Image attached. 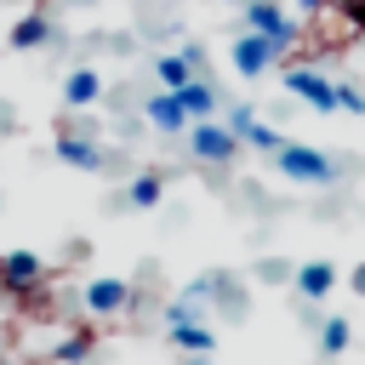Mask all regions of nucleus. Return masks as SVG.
<instances>
[{
    "instance_id": "nucleus-14",
    "label": "nucleus",
    "mask_w": 365,
    "mask_h": 365,
    "mask_svg": "<svg viewBox=\"0 0 365 365\" xmlns=\"http://www.w3.org/2000/svg\"><path fill=\"white\" fill-rule=\"evenodd\" d=\"M97 97H103V74L97 68H74L63 80V108H91Z\"/></svg>"
},
{
    "instance_id": "nucleus-23",
    "label": "nucleus",
    "mask_w": 365,
    "mask_h": 365,
    "mask_svg": "<svg viewBox=\"0 0 365 365\" xmlns=\"http://www.w3.org/2000/svg\"><path fill=\"white\" fill-rule=\"evenodd\" d=\"M297 6H302V11H308V17H319V11H331V6H336V0H297Z\"/></svg>"
},
{
    "instance_id": "nucleus-2",
    "label": "nucleus",
    "mask_w": 365,
    "mask_h": 365,
    "mask_svg": "<svg viewBox=\"0 0 365 365\" xmlns=\"http://www.w3.org/2000/svg\"><path fill=\"white\" fill-rule=\"evenodd\" d=\"M131 279H120V274H91L86 285H80V308L91 314V319H120L125 308H131Z\"/></svg>"
},
{
    "instance_id": "nucleus-16",
    "label": "nucleus",
    "mask_w": 365,
    "mask_h": 365,
    "mask_svg": "<svg viewBox=\"0 0 365 365\" xmlns=\"http://www.w3.org/2000/svg\"><path fill=\"white\" fill-rule=\"evenodd\" d=\"M177 354H217V331L211 325H165Z\"/></svg>"
},
{
    "instance_id": "nucleus-10",
    "label": "nucleus",
    "mask_w": 365,
    "mask_h": 365,
    "mask_svg": "<svg viewBox=\"0 0 365 365\" xmlns=\"http://www.w3.org/2000/svg\"><path fill=\"white\" fill-rule=\"evenodd\" d=\"M177 103H182L188 125H194V120H217V86H211V74H194V80L177 91Z\"/></svg>"
},
{
    "instance_id": "nucleus-28",
    "label": "nucleus",
    "mask_w": 365,
    "mask_h": 365,
    "mask_svg": "<svg viewBox=\"0 0 365 365\" xmlns=\"http://www.w3.org/2000/svg\"><path fill=\"white\" fill-rule=\"evenodd\" d=\"M0 6H6V0H0Z\"/></svg>"
},
{
    "instance_id": "nucleus-27",
    "label": "nucleus",
    "mask_w": 365,
    "mask_h": 365,
    "mask_svg": "<svg viewBox=\"0 0 365 365\" xmlns=\"http://www.w3.org/2000/svg\"><path fill=\"white\" fill-rule=\"evenodd\" d=\"M34 365H51V359H34Z\"/></svg>"
},
{
    "instance_id": "nucleus-12",
    "label": "nucleus",
    "mask_w": 365,
    "mask_h": 365,
    "mask_svg": "<svg viewBox=\"0 0 365 365\" xmlns=\"http://www.w3.org/2000/svg\"><path fill=\"white\" fill-rule=\"evenodd\" d=\"M297 297H308V302H319V297H331L336 291V262H325V257H314V262H302L297 274Z\"/></svg>"
},
{
    "instance_id": "nucleus-24",
    "label": "nucleus",
    "mask_w": 365,
    "mask_h": 365,
    "mask_svg": "<svg viewBox=\"0 0 365 365\" xmlns=\"http://www.w3.org/2000/svg\"><path fill=\"white\" fill-rule=\"evenodd\" d=\"M348 285H354V291H359V297H365V262H359V268H354V274H348Z\"/></svg>"
},
{
    "instance_id": "nucleus-1",
    "label": "nucleus",
    "mask_w": 365,
    "mask_h": 365,
    "mask_svg": "<svg viewBox=\"0 0 365 365\" xmlns=\"http://www.w3.org/2000/svg\"><path fill=\"white\" fill-rule=\"evenodd\" d=\"M274 165H279L291 182H308V188H331V182H336V160L319 154V148H308V143H285V148L274 154Z\"/></svg>"
},
{
    "instance_id": "nucleus-13",
    "label": "nucleus",
    "mask_w": 365,
    "mask_h": 365,
    "mask_svg": "<svg viewBox=\"0 0 365 365\" xmlns=\"http://www.w3.org/2000/svg\"><path fill=\"white\" fill-rule=\"evenodd\" d=\"M6 46H11V51H40V46H51V23H46V11H29V17H17Z\"/></svg>"
},
{
    "instance_id": "nucleus-25",
    "label": "nucleus",
    "mask_w": 365,
    "mask_h": 365,
    "mask_svg": "<svg viewBox=\"0 0 365 365\" xmlns=\"http://www.w3.org/2000/svg\"><path fill=\"white\" fill-rule=\"evenodd\" d=\"M182 365H211V354H182Z\"/></svg>"
},
{
    "instance_id": "nucleus-7",
    "label": "nucleus",
    "mask_w": 365,
    "mask_h": 365,
    "mask_svg": "<svg viewBox=\"0 0 365 365\" xmlns=\"http://www.w3.org/2000/svg\"><path fill=\"white\" fill-rule=\"evenodd\" d=\"M228 63H234V74H245V80H257V74H268L274 63H279V51H274V40L268 34H240L234 46H228Z\"/></svg>"
},
{
    "instance_id": "nucleus-26",
    "label": "nucleus",
    "mask_w": 365,
    "mask_h": 365,
    "mask_svg": "<svg viewBox=\"0 0 365 365\" xmlns=\"http://www.w3.org/2000/svg\"><path fill=\"white\" fill-rule=\"evenodd\" d=\"M0 365H23V359H0Z\"/></svg>"
},
{
    "instance_id": "nucleus-20",
    "label": "nucleus",
    "mask_w": 365,
    "mask_h": 365,
    "mask_svg": "<svg viewBox=\"0 0 365 365\" xmlns=\"http://www.w3.org/2000/svg\"><path fill=\"white\" fill-rule=\"evenodd\" d=\"M291 274H297V268H291V262H279V257H262V262H257V279H262V285H285Z\"/></svg>"
},
{
    "instance_id": "nucleus-9",
    "label": "nucleus",
    "mask_w": 365,
    "mask_h": 365,
    "mask_svg": "<svg viewBox=\"0 0 365 365\" xmlns=\"http://www.w3.org/2000/svg\"><path fill=\"white\" fill-rule=\"evenodd\" d=\"M143 120H148L154 131H165V137H182V131H188V114H182V103H177V91H148V97H143Z\"/></svg>"
},
{
    "instance_id": "nucleus-11",
    "label": "nucleus",
    "mask_w": 365,
    "mask_h": 365,
    "mask_svg": "<svg viewBox=\"0 0 365 365\" xmlns=\"http://www.w3.org/2000/svg\"><path fill=\"white\" fill-rule=\"evenodd\" d=\"M57 160L74 165V171H103V165H108L103 148H97L91 137H80V131H63V137H57Z\"/></svg>"
},
{
    "instance_id": "nucleus-3",
    "label": "nucleus",
    "mask_w": 365,
    "mask_h": 365,
    "mask_svg": "<svg viewBox=\"0 0 365 365\" xmlns=\"http://www.w3.org/2000/svg\"><path fill=\"white\" fill-rule=\"evenodd\" d=\"M245 29H251V34H268L279 57H285L291 46H302V23L285 17L279 0H245Z\"/></svg>"
},
{
    "instance_id": "nucleus-18",
    "label": "nucleus",
    "mask_w": 365,
    "mask_h": 365,
    "mask_svg": "<svg viewBox=\"0 0 365 365\" xmlns=\"http://www.w3.org/2000/svg\"><path fill=\"white\" fill-rule=\"evenodd\" d=\"M154 74H160L165 91H182V86L194 80V63H188L182 51H165V57H154Z\"/></svg>"
},
{
    "instance_id": "nucleus-4",
    "label": "nucleus",
    "mask_w": 365,
    "mask_h": 365,
    "mask_svg": "<svg viewBox=\"0 0 365 365\" xmlns=\"http://www.w3.org/2000/svg\"><path fill=\"white\" fill-rule=\"evenodd\" d=\"M182 143H188V154H194L200 165H228V160L240 154V137H234L222 120H194V125L182 131Z\"/></svg>"
},
{
    "instance_id": "nucleus-8",
    "label": "nucleus",
    "mask_w": 365,
    "mask_h": 365,
    "mask_svg": "<svg viewBox=\"0 0 365 365\" xmlns=\"http://www.w3.org/2000/svg\"><path fill=\"white\" fill-rule=\"evenodd\" d=\"M228 131H234V137H240V148H245V143H251V148H257V154H279V148H285V143H291V137H279V131H274V125H268V120H257V114H251V108H228Z\"/></svg>"
},
{
    "instance_id": "nucleus-22",
    "label": "nucleus",
    "mask_w": 365,
    "mask_h": 365,
    "mask_svg": "<svg viewBox=\"0 0 365 365\" xmlns=\"http://www.w3.org/2000/svg\"><path fill=\"white\" fill-rule=\"evenodd\" d=\"M336 108H348V114H365V91L342 80V86H336Z\"/></svg>"
},
{
    "instance_id": "nucleus-17",
    "label": "nucleus",
    "mask_w": 365,
    "mask_h": 365,
    "mask_svg": "<svg viewBox=\"0 0 365 365\" xmlns=\"http://www.w3.org/2000/svg\"><path fill=\"white\" fill-rule=\"evenodd\" d=\"M160 194H165V177H160V171H137V177L125 182V200H131L137 211H154Z\"/></svg>"
},
{
    "instance_id": "nucleus-21",
    "label": "nucleus",
    "mask_w": 365,
    "mask_h": 365,
    "mask_svg": "<svg viewBox=\"0 0 365 365\" xmlns=\"http://www.w3.org/2000/svg\"><path fill=\"white\" fill-rule=\"evenodd\" d=\"M331 11L342 17V29H365V0H336Z\"/></svg>"
},
{
    "instance_id": "nucleus-6",
    "label": "nucleus",
    "mask_w": 365,
    "mask_h": 365,
    "mask_svg": "<svg viewBox=\"0 0 365 365\" xmlns=\"http://www.w3.org/2000/svg\"><path fill=\"white\" fill-rule=\"evenodd\" d=\"M46 285V262L34 251H0V291L6 297H29Z\"/></svg>"
},
{
    "instance_id": "nucleus-15",
    "label": "nucleus",
    "mask_w": 365,
    "mask_h": 365,
    "mask_svg": "<svg viewBox=\"0 0 365 365\" xmlns=\"http://www.w3.org/2000/svg\"><path fill=\"white\" fill-rule=\"evenodd\" d=\"M91 348H97V331H91V319H86V325H74V331L51 348V365H86Z\"/></svg>"
},
{
    "instance_id": "nucleus-19",
    "label": "nucleus",
    "mask_w": 365,
    "mask_h": 365,
    "mask_svg": "<svg viewBox=\"0 0 365 365\" xmlns=\"http://www.w3.org/2000/svg\"><path fill=\"white\" fill-rule=\"evenodd\" d=\"M348 342H354L348 319H342V314H325V319H319V354H325V359H336Z\"/></svg>"
},
{
    "instance_id": "nucleus-5",
    "label": "nucleus",
    "mask_w": 365,
    "mask_h": 365,
    "mask_svg": "<svg viewBox=\"0 0 365 365\" xmlns=\"http://www.w3.org/2000/svg\"><path fill=\"white\" fill-rule=\"evenodd\" d=\"M285 91L302 97V103L319 108V114H336V80H325V74L308 68V63H291V68H285Z\"/></svg>"
}]
</instances>
